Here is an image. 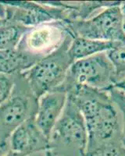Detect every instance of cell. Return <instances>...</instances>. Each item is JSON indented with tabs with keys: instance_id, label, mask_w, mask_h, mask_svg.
<instances>
[{
	"instance_id": "cell-7",
	"label": "cell",
	"mask_w": 125,
	"mask_h": 156,
	"mask_svg": "<svg viewBox=\"0 0 125 156\" xmlns=\"http://www.w3.org/2000/svg\"><path fill=\"white\" fill-rule=\"evenodd\" d=\"M0 18L27 27L66 19L63 2H0Z\"/></svg>"
},
{
	"instance_id": "cell-8",
	"label": "cell",
	"mask_w": 125,
	"mask_h": 156,
	"mask_svg": "<svg viewBox=\"0 0 125 156\" xmlns=\"http://www.w3.org/2000/svg\"><path fill=\"white\" fill-rule=\"evenodd\" d=\"M69 34L62 21H52L29 27L16 49L35 64L55 51Z\"/></svg>"
},
{
	"instance_id": "cell-1",
	"label": "cell",
	"mask_w": 125,
	"mask_h": 156,
	"mask_svg": "<svg viewBox=\"0 0 125 156\" xmlns=\"http://www.w3.org/2000/svg\"><path fill=\"white\" fill-rule=\"evenodd\" d=\"M67 95L76 103L85 122L87 153L106 144H123L121 115L108 90L79 86Z\"/></svg>"
},
{
	"instance_id": "cell-17",
	"label": "cell",
	"mask_w": 125,
	"mask_h": 156,
	"mask_svg": "<svg viewBox=\"0 0 125 156\" xmlns=\"http://www.w3.org/2000/svg\"><path fill=\"white\" fill-rule=\"evenodd\" d=\"M2 156H27V155L23 154V153L16 152V151H12V150H9L7 152H5Z\"/></svg>"
},
{
	"instance_id": "cell-22",
	"label": "cell",
	"mask_w": 125,
	"mask_h": 156,
	"mask_svg": "<svg viewBox=\"0 0 125 156\" xmlns=\"http://www.w3.org/2000/svg\"></svg>"
},
{
	"instance_id": "cell-12",
	"label": "cell",
	"mask_w": 125,
	"mask_h": 156,
	"mask_svg": "<svg viewBox=\"0 0 125 156\" xmlns=\"http://www.w3.org/2000/svg\"><path fill=\"white\" fill-rule=\"evenodd\" d=\"M29 27L11 21L0 26V51L16 49L20 40Z\"/></svg>"
},
{
	"instance_id": "cell-4",
	"label": "cell",
	"mask_w": 125,
	"mask_h": 156,
	"mask_svg": "<svg viewBox=\"0 0 125 156\" xmlns=\"http://www.w3.org/2000/svg\"><path fill=\"white\" fill-rule=\"evenodd\" d=\"M72 39L73 37L67 34L55 51L21 73L38 99L45 93L59 87L65 80L68 69L73 63L68 54Z\"/></svg>"
},
{
	"instance_id": "cell-6",
	"label": "cell",
	"mask_w": 125,
	"mask_h": 156,
	"mask_svg": "<svg viewBox=\"0 0 125 156\" xmlns=\"http://www.w3.org/2000/svg\"><path fill=\"white\" fill-rule=\"evenodd\" d=\"M121 3L122 2H119L116 5L105 8L89 19L64 22L67 32L72 37H80L125 44Z\"/></svg>"
},
{
	"instance_id": "cell-20",
	"label": "cell",
	"mask_w": 125,
	"mask_h": 156,
	"mask_svg": "<svg viewBox=\"0 0 125 156\" xmlns=\"http://www.w3.org/2000/svg\"><path fill=\"white\" fill-rule=\"evenodd\" d=\"M4 22H5V20H2V18H0V26H2V25L4 23Z\"/></svg>"
},
{
	"instance_id": "cell-9",
	"label": "cell",
	"mask_w": 125,
	"mask_h": 156,
	"mask_svg": "<svg viewBox=\"0 0 125 156\" xmlns=\"http://www.w3.org/2000/svg\"><path fill=\"white\" fill-rule=\"evenodd\" d=\"M34 117L25 121L11 135L9 150L27 156L49 150V141L35 123Z\"/></svg>"
},
{
	"instance_id": "cell-16",
	"label": "cell",
	"mask_w": 125,
	"mask_h": 156,
	"mask_svg": "<svg viewBox=\"0 0 125 156\" xmlns=\"http://www.w3.org/2000/svg\"><path fill=\"white\" fill-rule=\"evenodd\" d=\"M16 75L0 73V105L7 99L14 87Z\"/></svg>"
},
{
	"instance_id": "cell-3",
	"label": "cell",
	"mask_w": 125,
	"mask_h": 156,
	"mask_svg": "<svg viewBox=\"0 0 125 156\" xmlns=\"http://www.w3.org/2000/svg\"><path fill=\"white\" fill-rule=\"evenodd\" d=\"M38 99L31 92L21 74L16 75L10 95L0 105V149L9 150V140L12 133L25 121L35 116Z\"/></svg>"
},
{
	"instance_id": "cell-21",
	"label": "cell",
	"mask_w": 125,
	"mask_h": 156,
	"mask_svg": "<svg viewBox=\"0 0 125 156\" xmlns=\"http://www.w3.org/2000/svg\"><path fill=\"white\" fill-rule=\"evenodd\" d=\"M4 154H5V153H4L3 151H2V150H1V149H0V156H2Z\"/></svg>"
},
{
	"instance_id": "cell-11",
	"label": "cell",
	"mask_w": 125,
	"mask_h": 156,
	"mask_svg": "<svg viewBox=\"0 0 125 156\" xmlns=\"http://www.w3.org/2000/svg\"><path fill=\"white\" fill-rule=\"evenodd\" d=\"M118 44L120 43L74 37L70 44L68 54L73 62L79 59L106 52L116 46Z\"/></svg>"
},
{
	"instance_id": "cell-5",
	"label": "cell",
	"mask_w": 125,
	"mask_h": 156,
	"mask_svg": "<svg viewBox=\"0 0 125 156\" xmlns=\"http://www.w3.org/2000/svg\"><path fill=\"white\" fill-rule=\"evenodd\" d=\"M117 82L114 68L106 52H102L73 62L68 69L65 80L55 90L67 94L74 87L86 86L108 90Z\"/></svg>"
},
{
	"instance_id": "cell-18",
	"label": "cell",
	"mask_w": 125,
	"mask_h": 156,
	"mask_svg": "<svg viewBox=\"0 0 125 156\" xmlns=\"http://www.w3.org/2000/svg\"><path fill=\"white\" fill-rule=\"evenodd\" d=\"M115 87H118V88H121V89H123V90H125V79L124 80H121V81L118 82L116 85H115Z\"/></svg>"
},
{
	"instance_id": "cell-15",
	"label": "cell",
	"mask_w": 125,
	"mask_h": 156,
	"mask_svg": "<svg viewBox=\"0 0 125 156\" xmlns=\"http://www.w3.org/2000/svg\"><path fill=\"white\" fill-rule=\"evenodd\" d=\"M86 156H125V146L122 143L106 144L88 152Z\"/></svg>"
},
{
	"instance_id": "cell-19",
	"label": "cell",
	"mask_w": 125,
	"mask_h": 156,
	"mask_svg": "<svg viewBox=\"0 0 125 156\" xmlns=\"http://www.w3.org/2000/svg\"><path fill=\"white\" fill-rule=\"evenodd\" d=\"M41 156H54V155H53V154H52V153L49 151V150H48V151H45V152H44V154H43Z\"/></svg>"
},
{
	"instance_id": "cell-10",
	"label": "cell",
	"mask_w": 125,
	"mask_h": 156,
	"mask_svg": "<svg viewBox=\"0 0 125 156\" xmlns=\"http://www.w3.org/2000/svg\"><path fill=\"white\" fill-rule=\"evenodd\" d=\"M67 94L53 90L39 98L34 120L42 133L49 140L52 129L66 105Z\"/></svg>"
},
{
	"instance_id": "cell-2",
	"label": "cell",
	"mask_w": 125,
	"mask_h": 156,
	"mask_svg": "<svg viewBox=\"0 0 125 156\" xmlns=\"http://www.w3.org/2000/svg\"><path fill=\"white\" fill-rule=\"evenodd\" d=\"M49 151L54 156H86L88 131L76 103L67 95L66 105L49 136Z\"/></svg>"
},
{
	"instance_id": "cell-13",
	"label": "cell",
	"mask_w": 125,
	"mask_h": 156,
	"mask_svg": "<svg viewBox=\"0 0 125 156\" xmlns=\"http://www.w3.org/2000/svg\"><path fill=\"white\" fill-rule=\"evenodd\" d=\"M106 55L114 68L118 82L125 79V44H118L106 51ZM117 82V83H118Z\"/></svg>"
},
{
	"instance_id": "cell-14",
	"label": "cell",
	"mask_w": 125,
	"mask_h": 156,
	"mask_svg": "<svg viewBox=\"0 0 125 156\" xmlns=\"http://www.w3.org/2000/svg\"><path fill=\"white\" fill-rule=\"evenodd\" d=\"M109 95L112 98V101L114 102L116 106L117 107L122 119V127H123V137L122 142L125 146V90L121 88H118L116 87H111L108 90Z\"/></svg>"
}]
</instances>
